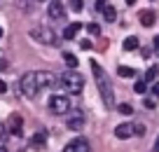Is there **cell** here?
I'll list each match as a JSON object with an SVG mask.
<instances>
[{
  "label": "cell",
  "mask_w": 159,
  "mask_h": 152,
  "mask_svg": "<svg viewBox=\"0 0 159 152\" xmlns=\"http://www.w3.org/2000/svg\"><path fill=\"white\" fill-rule=\"evenodd\" d=\"M91 70H94V77H96V87H98L101 96H103V103L108 105H115V94H112V84H110L108 75H105V70L101 68L96 61H91Z\"/></svg>",
  "instance_id": "obj_1"
},
{
  "label": "cell",
  "mask_w": 159,
  "mask_h": 152,
  "mask_svg": "<svg viewBox=\"0 0 159 152\" xmlns=\"http://www.w3.org/2000/svg\"><path fill=\"white\" fill-rule=\"evenodd\" d=\"M61 84H63V89L70 91V94H82V89H84V75L68 68L61 75Z\"/></svg>",
  "instance_id": "obj_2"
},
{
  "label": "cell",
  "mask_w": 159,
  "mask_h": 152,
  "mask_svg": "<svg viewBox=\"0 0 159 152\" xmlns=\"http://www.w3.org/2000/svg\"><path fill=\"white\" fill-rule=\"evenodd\" d=\"M30 38L38 40V42H42V44H52V47H56V44L61 42L49 26H35V28H30Z\"/></svg>",
  "instance_id": "obj_3"
},
{
  "label": "cell",
  "mask_w": 159,
  "mask_h": 152,
  "mask_svg": "<svg viewBox=\"0 0 159 152\" xmlns=\"http://www.w3.org/2000/svg\"><path fill=\"white\" fill-rule=\"evenodd\" d=\"M19 87H21V91H24V96H28V98L38 96L40 89H38V82H35V70H33V73H26L24 77H21Z\"/></svg>",
  "instance_id": "obj_4"
},
{
  "label": "cell",
  "mask_w": 159,
  "mask_h": 152,
  "mask_svg": "<svg viewBox=\"0 0 159 152\" xmlns=\"http://www.w3.org/2000/svg\"><path fill=\"white\" fill-rule=\"evenodd\" d=\"M49 110L54 115H68L70 113V98L68 96H52L49 98Z\"/></svg>",
  "instance_id": "obj_5"
},
{
  "label": "cell",
  "mask_w": 159,
  "mask_h": 152,
  "mask_svg": "<svg viewBox=\"0 0 159 152\" xmlns=\"http://www.w3.org/2000/svg\"><path fill=\"white\" fill-rule=\"evenodd\" d=\"M63 152H91V145H89V140H87L84 136H77L66 145Z\"/></svg>",
  "instance_id": "obj_6"
},
{
  "label": "cell",
  "mask_w": 159,
  "mask_h": 152,
  "mask_svg": "<svg viewBox=\"0 0 159 152\" xmlns=\"http://www.w3.org/2000/svg\"><path fill=\"white\" fill-rule=\"evenodd\" d=\"M47 14H49V19L54 21H63L66 19V7L61 0H52L49 5H47Z\"/></svg>",
  "instance_id": "obj_7"
},
{
  "label": "cell",
  "mask_w": 159,
  "mask_h": 152,
  "mask_svg": "<svg viewBox=\"0 0 159 152\" xmlns=\"http://www.w3.org/2000/svg\"><path fill=\"white\" fill-rule=\"evenodd\" d=\"M68 129L70 131H82V129H84V113H82V110H73V113H70Z\"/></svg>",
  "instance_id": "obj_8"
},
{
  "label": "cell",
  "mask_w": 159,
  "mask_h": 152,
  "mask_svg": "<svg viewBox=\"0 0 159 152\" xmlns=\"http://www.w3.org/2000/svg\"><path fill=\"white\" fill-rule=\"evenodd\" d=\"M5 127H7V131H10L12 136H21V131H24V119H21V115H12Z\"/></svg>",
  "instance_id": "obj_9"
},
{
  "label": "cell",
  "mask_w": 159,
  "mask_h": 152,
  "mask_svg": "<svg viewBox=\"0 0 159 152\" xmlns=\"http://www.w3.org/2000/svg\"><path fill=\"white\" fill-rule=\"evenodd\" d=\"M138 21H140V26H143V28H150V26L157 24V14H154L152 10H143V12L138 14Z\"/></svg>",
  "instance_id": "obj_10"
},
{
  "label": "cell",
  "mask_w": 159,
  "mask_h": 152,
  "mask_svg": "<svg viewBox=\"0 0 159 152\" xmlns=\"http://www.w3.org/2000/svg\"><path fill=\"white\" fill-rule=\"evenodd\" d=\"M115 136H117L119 140H126V138H131V136H134V124H131V122L119 124V127L115 129Z\"/></svg>",
  "instance_id": "obj_11"
},
{
  "label": "cell",
  "mask_w": 159,
  "mask_h": 152,
  "mask_svg": "<svg viewBox=\"0 0 159 152\" xmlns=\"http://www.w3.org/2000/svg\"><path fill=\"white\" fill-rule=\"evenodd\" d=\"M80 28H82V24H80V21H73L70 26H66V30H63V40H75V35L80 33Z\"/></svg>",
  "instance_id": "obj_12"
},
{
  "label": "cell",
  "mask_w": 159,
  "mask_h": 152,
  "mask_svg": "<svg viewBox=\"0 0 159 152\" xmlns=\"http://www.w3.org/2000/svg\"><path fill=\"white\" fill-rule=\"evenodd\" d=\"M45 143H47V133H45V131H40V133H35V136H33L30 145H33V147H38V150H40V147H45Z\"/></svg>",
  "instance_id": "obj_13"
},
{
  "label": "cell",
  "mask_w": 159,
  "mask_h": 152,
  "mask_svg": "<svg viewBox=\"0 0 159 152\" xmlns=\"http://www.w3.org/2000/svg\"><path fill=\"white\" fill-rule=\"evenodd\" d=\"M63 61H66V66H68L70 70H75V68H77V63H80V61H77V56H75V54H70V52H63Z\"/></svg>",
  "instance_id": "obj_14"
},
{
  "label": "cell",
  "mask_w": 159,
  "mask_h": 152,
  "mask_svg": "<svg viewBox=\"0 0 159 152\" xmlns=\"http://www.w3.org/2000/svg\"><path fill=\"white\" fill-rule=\"evenodd\" d=\"M122 47H124V52H134V49H138V38H136V35H131V38H126Z\"/></svg>",
  "instance_id": "obj_15"
},
{
  "label": "cell",
  "mask_w": 159,
  "mask_h": 152,
  "mask_svg": "<svg viewBox=\"0 0 159 152\" xmlns=\"http://www.w3.org/2000/svg\"><path fill=\"white\" fill-rule=\"evenodd\" d=\"M157 75H159V66H152V68L148 70V73H145V82H154V80H157Z\"/></svg>",
  "instance_id": "obj_16"
},
{
  "label": "cell",
  "mask_w": 159,
  "mask_h": 152,
  "mask_svg": "<svg viewBox=\"0 0 159 152\" xmlns=\"http://www.w3.org/2000/svg\"><path fill=\"white\" fill-rule=\"evenodd\" d=\"M103 16H105V21H115V19H117V10H115L112 5H108L103 10Z\"/></svg>",
  "instance_id": "obj_17"
},
{
  "label": "cell",
  "mask_w": 159,
  "mask_h": 152,
  "mask_svg": "<svg viewBox=\"0 0 159 152\" xmlns=\"http://www.w3.org/2000/svg\"><path fill=\"white\" fill-rule=\"evenodd\" d=\"M117 75H119V77H134L136 70H134V68H126V66H119V68H117Z\"/></svg>",
  "instance_id": "obj_18"
},
{
  "label": "cell",
  "mask_w": 159,
  "mask_h": 152,
  "mask_svg": "<svg viewBox=\"0 0 159 152\" xmlns=\"http://www.w3.org/2000/svg\"><path fill=\"white\" fill-rule=\"evenodd\" d=\"M134 91L136 94H145L148 91V82H145V80H138V82L134 84Z\"/></svg>",
  "instance_id": "obj_19"
},
{
  "label": "cell",
  "mask_w": 159,
  "mask_h": 152,
  "mask_svg": "<svg viewBox=\"0 0 159 152\" xmlns=\"http://www.w3.org/2000/svg\"><path fill=\"white\" fill-rule=\"evenodd\" d=\"M117 110H119L122 115H134V108H131L129 103H119V105H117Z\"/></svg>",
  "instance_id": "obj_20"
},
{
  "label": "cell",
  "mask_w": 159,
  "mask_h": 152,
  "mask_svg": "<svg viewBox=\"0 0 159 152\" xmlns=\"http://www.w3.org/2000/svg\"><path fill=\"white\" fill-rule=\"evenodd\" d=\"M134 136H145V124H134Z\"/></svg>",
  "instance_id": "obj_21"
},
{
  "label": "cell",
  "mask_w": 159,
  "mask_h": 152,
  "mask_svg": "<svg viewBox=\"0 0 159 152\" xmlns=\"http://www.w3.org/2000/svg\"><path fill=\"white\" fill-rule=\"evenodd\" d=\"M82 7H84V5H82V0H70V10H73V12H82Z\"/></svg>",
  "instance_id": "obj_22"
},
{
  "label": "cell",
  "mask_w": 159,
  "mask_h": 152,
  "mask_svg": "<svg viewBox=\"0 0 159 152\" xmlns=\"http://www.w3.org/2000/svg\"><path fill=\"white\" fill-rule=\"evenodd\" d=\"M87 30H89L91 35H101V26L98 24H89V26H87Z\"/></svg>",
  "instance_id": "obj_23"
},
{
  "label": "cell",
  "mask_w": 159,
  "mask_h": 152,
  "mask_svg": "<svg viewBox=\"0 0 159 152\" xmlns=\"http://www.w3.org/2000/svg\"><path fill=\"white\" fill-rule=\"evenodd\" d=\"M105 7H108V0H96V10L98 12H103Z\"/></svg>",
  "instance_id": "obj_24"
},
{
  "label": "cell",
  "mask_w": 159,
  "mask_h": 152,
  "mask_svg": "<svg viewBox=\"0 0 159 152\" xmlns=\"http://www.w3.org/2000/svg\"><path fill=\"white\" fill-rule=\"evenodd\" d=\"M152 96H159V82L152 84Z\"/></svg>",
  "instance_id": "obj_25"
},
{
  "label": "cell",
  "mask_w": 159,
  "mask_h": 152,
  "mask_svg": "<svg viewBox=\"0 0 159 152\" xmlns=\"http://www.w3.org/2000/svg\"><path fill=\"white\" fill-rule=\"evenodd\" d=\"M5 91H7V84H5V80L0 77V94H5Z\"/></svg>",
  "instance_id": "obj_26"
},
{
  "label": "cell",
  "mask_w": 159,
  "mask_h": 152,
  "mask_svg": "<svg viewBox=\"0 0 159 152\" xmlns=\"http://www.w3.org/2000/svg\"><path fill=\"white\" fill-rule=\"evenodd\" d=\"M152 152H159V136H157V143L152 145Z\"/></svg>",
  "instance_id": "obj_27"
},
{
  "label": "cell",
  "mask_w": 159,
  "mask_h": 152,
  "mask_svg": "<svg viewBox=\"0 0 159 152\" xmlns=\"http://www.w3.org/2000/svg\"><path fill=\"white\" fill-rule=\"evenodd\" d=\"M154 49H157V52H159V35H157V38H154Z\"/></svg>",
  "instance_id": "obj_28"
},
{
  "label": "cell",
  "mask_w": 159,
  "mask_h": 152,
  "mask_svg": "<svg viewBox=\"0 0 159 152\" xmlns=\"http://www.w3.org/2000/svg\"><path fill=\"white\" fill-rule=\"evenodd\" d=\"M134 2H136V0H126V5H134Z\"/></svg>",
  "instance_id": "obj_29"
},
{
  "label": "cell",
  "mask_w": 159,
  "mask_h": 152,
  "mask_svg": "<svg viewBox=\"0 0 159 152\" xmlns=\"http://www.w3.org/2000/svg\"><path fill=\"white\" fill-rule=\"evenodd\" d=\"M0 152H7V147H0Z\"/></svg>",
  "instance_id": "obj_30"
},
{
  "label": "cell",
  "mask_w": 159,
  "mask_h": 152,
  "mask_svg": "<svg viewBox=\"0 0 159 152\" xmlns=\"http://www.w3.org/2000/svg\"><path fill=\"white\" fill-rule=\"evenodd\" d=\"M0 38H2V28H0Z\"/></svg>",
  "instance_id": "obj_31"
},
{
  "label": "cell",
  "mask_w": 159,
  "mask_h": 152,
  "mask_svg": "<svg viewBox=\"0 0 159 152\" xmlns=\"http://www.w3.org/2000/svg\"><path fill=\"white\" fill-rule=\"evenodd\" d=\"M38 2H42V0H38Z\"/></svg>",
  "instance_id": "obj_32"
}]
</instances>
